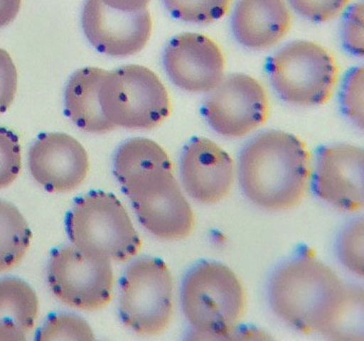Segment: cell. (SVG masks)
Masks as SVG:
<instances>
[{
  "mask_svg": "<svg viewBox=\"0 0 364 341\" xmlns=\"http://www.w3.org/2000/svg\"><path fill=\"white\" fill-rule=\"evenodd\" d=\"M343 113L360 129L363 128V68H354L347 75L341 91Z\"/></svg>",
  "mask_w": 364,
  "mask_h": 341,
  "instance_id": "obj_26",
  "label": "cell"
},
{
  "mask_svg": "<svg viewBox=\"0 0 364 341\" xmlns=\"http://www.w3.org/2000/svg\"><path fill=\"white\" fill-rule=\"evenodd\" d=\"M100 102L107 119L127 129H152L171 111L165 85L142 65H124L107 72L100 85Z\"/></svg>",
  "mask_w": 364,
  "mask_h": 341,
  "instance_id": "obj_5",
  "label": "cell"
},
{
  "mask_svg": "<svg viewBox=\"0 0 364 341\" xmlns=\"http://www.w3.org/2000/svg\"><path fill=\"white\" fill-rule=\"evenodd\" d=\"M21 0H0V28L14 21L21 9Z\"/></svg>",
  "mask_w": 364,
  "mask_h": 341,
  "instance_id": "obj_30",
  "label": "cell"
},
{
  "mask_svg": "<svg viewBox=\"0 0 364 341\" xmlns=\"http://www.w3.org/2000/svg\"><path fill=\"white\" fill-rule=\"evenodd\" d=\"M28 166L35 181L46 191L68 193L86 180L90 159L83 146L63 133L42 134L28 153Z\"/></svg>",
  "mask_w": 364,
  "mask_h": 341,
  "instance_id": "obj_14",
  "label": "cell"
},
{
  "mask_svg": "<svg viewBox=\"0 0 364 341\" xmlns=\"http://www.w3.org/2000/svg\"><path fill=\"white\" fill-rule=\"evenodd\" d=\"M65 228L75 247L110 261L130 260L142 245L129 213L112 193L94 191L78 198Z\"/></svg>",
  "mask_w": 364,
  "mask_h": 341,
  "instance_id": "obj_4",
  "label": "cell"
},
{
  "mask_svg": "<svg viewBox=\"0 0 364 341\" xmlns=\"http://www.w3.org/2000/svg\"><path fill=\"white\" fill-rule=\"evenodd\" d=\"M320 333L332 340H363V291L346 286L321 328Z\"/></svg>",
  "mask_w": 364,
  "mask_h": 341,
  "instance_id": "obj_20",
  "label": "cell"
},
{
  "mask_svg": "<svg viewBox=\"0 0 364 341\" xmlns=\"http://www.w3.org/2000/svg\"><path fill=\"white\" fill-rule=\"evenodd\" d=\"M172 170V163L166 151L154 141L133 139L126 141L117 150L114 173L121 186L151 170Z\"/></svg>",
  "mask_w": 364,
  "mask_h": 341,
  "instance_id": "obj_19",
  "label": "cell"
},
{
  "mask_svg": "<svg viewBox=\"0 0 364 341\" xmlns=\"http://www.w3.org/2000/svg\"><path fill=\"white\" fill-rule=\"evenodd\" d=\"M36 340H93L94 332L86 320L73 313L51 315L38 330Z\"/></svg>",
  "mask_w": 364,
  "mask_h": 341,
  "instance_id": "obj_23",
  "label": "cell"
},
{
  "mask_svg": "<svg viewBox=\"0 0 364 341\" xmlns=\"http://www.w3.org/2000/svg\"><path fill=\"white\" fill-rule=\"evenodd\" d=\"M343 286L332 269L310 254H299L272 274L269 303L275 316L295 330L319 332Z\"/></svg>",
  "mask_w": 364,
  "mask_h": 341,
  "instance_id": "obj_2",
  "label": "cell"
},
{
  "mask_svg": "<svg viewBox=\"0 0 364 341\" xmlns=\"http://www.w3.org/2000/svg\"><path fill=\"white\" fill-rule=\"evenodd\" d=\"M141 224L156 237L175 241L186 238L195 216L172 170H151L122 186Z\"/></svg>",
  "mask_w": 364,
  "mask_h": 341,
  "instance_id": "obj_8",
  "label": "cell"
},
{
  "mask_svg": "<svg viewBox=\"0 0 364 341\" xmlns=\"http://www.w3.org/2000/svg\"><path fill=\"white\" fill-rule=\"evenodd\" d=\"M208 93L203 113L209 126L220 136L239 139L267 120V92L250 75H229Z\"/></svg>",
  "mask_w": 364,
  "mask_h": 341,
  "instance_id": "obj_10",
  "label": "cell"
},
{
  "mask_svg": "<svg viewBox=\"0 0 364 341\" xmlns=\"http://www.w3.org/2000/svg\"><path fill=\"white\" fill-rule=\"evenodd\" d=\"M173 18L192 24H210L228 11L231 0H162Z\"/></svg>",
  "mask_w": 364,
  "mask_h": 341,
  "instance_id": "obj_22",
  "label": "cell"
},
{
  "mask_svg": "<svg viewBox=\"0 0 364 341\" xmlns=\"http://www.w3.org/2000/svg\"><path fill=\"white\" fill-rule=\"evenodd\" d=\"M268 75L281 99L296 107L326 103L338 80V67L327 49L306 40L282 48L270 59Z\"/></svg>",
  "mask_w": 364,
  "mask_h": 341,
  "instance_id": "obj_6",
  "label": "cell"
},
{
  "mask_svg": "<svg viewBox=\"0 0 364 341\" xmlns=\"http://www.w3.org/2000/svg\"><path fill=\"white\" fill-rule=\"evenodd\" d=\"M337 254L341 262L353 274L363 276V220L350 222L337 240Z\"/></svg>",
  "mask_w": 364,
  "mask_h": 341,
  "instance_id": "obj_24",
  "label": "cell"
},
{
  "mask_svg": "<svg viewBox=\"0 0 364 341\" xmlns=\"http://www.w3.org/2000/svg\"><path fill=\"white\" fill-rule=\"evenodd\" d=\"M107 6L122 12L144 11L151 0H102Z\"/></svg>",
  "mask_w": 364,
  "mask_h": 341,
  "instance_id": "obj_31",
  "label": "cell"
},
{
  "mask_svg": "<svg viewBox=\"0 0 364 341\" xmlns=\"http://www.w3.org/2000/svg\"><path fill=\"white\" fill-rule=\"evenodd\" d=\"M364 153L360 147L338 144L318 153L314 175L316 195L341 211L363 207Z\"/></svg>",
  "mask_w": 364,
  "mask_h": 341,
  "instance_id": "obj_13",
  "label": "cell"
},
{
  "mask_svg": "<svg viewBox=\"0 0 364 341\" xmlns=\"http://www.w3.org/2000/svg\"><path fill=\"white\" fill-rule=\"evenodd\" d=\"M342 39L344 48L350 54L363 55V4L357 3L350 6L344 16L342 27Z\"/></svg>",
  "mask_w": 364,
  "mask_h": 341,
  "instance_id": "obj_28",
  "label": "cell"
},
{
  "mask_svg": "<svg viewBox=\"0 0 364 341\" xmlns=\"http://www.w3.org/2000/svg\"><path fill=\"white\" fill-rule=\"evenodd\" d=\"M21 169V147L11 130L0 127V189L6 188L18 178Z\"/></svg>",
  "mask_w": 364,
  "mask_h": 341,
  "instance_id": "obj_25",
  "label": "cell"
},
{
  "mask_svg": "<svg viewBox=\"0 0 364 341\" xmlns=\"http://www.w3.org/2000/svg\"><path fill=\"white\" fill-rule=\"evenodd\" d=\"M81 22L90 44L111 57L139 53L152 33V19L147 9L122 12L109 8L102 0H86Z\"/></svg>",
  "mask_w": 364,
  "mask_h": 341,
  "instance_id": "obj_11",
  "label": "cell"
},
{
  "mask_svg": "<svg viewBox=\"0 0 364 341\" xmlns=\"http://www.w3.org/2000/svg\"><path fill=\"white\" fill-rule=\"evenodd\" d=\"M183 188L195 201L215 205L230 193L235 180L231 156L213 141L196 137L180 158Z\"/></svg>",
  "mask_w": 364,
  "mask_h": 341,
  "instance_id": "obj_15",
  "label": "cell"
},
{
  "mask_svg": "<svg viewBox=\"0 0 364 341\" xmlns=\"http://www.w3.org/2000/svg\"><path fill=\"white\" fill-rule=\"evenodd\" d=\"M183 313L196 333L219 339L232 332L245 311V293L230 269L204 261L190 269L181 287Z\"/></svg>",
  "mask_w": 364,
  "mask_h": 341,
  "instance_id": "obj_3",
  "label": "cell"
},
{
  "mask_svg": "<svg viewBox=\"0 0 364 341\" xmlns=\"http://www.w3.org/2000/svg\"><path fill=\"white\" fill-rule=\"evenodd\" d=\"M107 73L101 68H82L72 75L65 87V113L75 126L88 133L105 134L116 128L100 106V85Z\"/></svg>",
  "mask_w": 364,
  "mask_h": 341,
  "instance_id": "obj_17",
  "label": "cell"
},
{
  "mask_svg": "<svg viewBox=\"0 0 364 341\" xmlns=\"http://www.w3.org/2000/svg\"><path fill=\"white\" fill-rule=\"evenodd\" d=\"M38 298L21 278H0V340H26L35 326Z\"/></svg>",
  "mask_w": 364,
  "mask_h": 341,
  "instance_id": "obj_18",
  "label": "cell"
},
{
  "mask_svg": "<svg viewBox=\"0 0 364 341\" xmlns=\"http://www.w3.org/2000/svg\"><path fill=\"white\" fill-rule=\"evenodd\" d=\"M350 0H288L291 8L313 22H326L339 15Z\"/></svg>",
  "mask_w": 364,
  "mask_h": 341,
  "instance_id": "obj_27",
  "label": "cell"
},
{
  "mask_svg": "<svg viewBox=\"0 0 364 341\" xmlns=\"http://www.w3.org/2000/svg\"><path fill=\"white\" fill-rule=\"evenodd\" d=\"M32 234L24 216L11 202L0 199V272L15 267L27 254Z\"/></svg>",
  "mask_w": 364,
  "mask_h": 341,
  "instance_id": "obj_21",
  "label": "cell"
},
{
  "mask_svg": "<svg viewBox=\"0 0 364 341\" xmlns=\"http://www.w3.org/2000/svg\"><path fill=\"white\" fill-rule=\"evenodd\" d=\"M163 63L172 83L190 93H208L224 78L225 60L221 48L198 33L173 38L164 51Z\"/></svg>",
  "mask_w": 364,
  "mask_h": 341,
  "instance_id": "obj_12",
  "label": "cell"
},
{
  "mask_svg": "<svg viewBox=\"0 0 364 341\" xmlns=\"http://www.w3.org/2000/svg\"><path fill=\"white\" fill-rule=\"evenodd\" d=\"M18 88V72L11 55L0 48V114L11 106Z\"/></svg>",
  "mask_w": 364,
  "mask_h": 341,
  "instance_id": "obj_29",
  "label": "cell"
},
{
  "mask_svg": "<svg viewBox=\"0 0 364 341\" xmlns=\"http://www.w3.org/2000/svg\"><path fill=\"white\" fill-rule=\"evenodd\" d=\"M291 26L284 0H238L232 12V34L245 48L265 50L280 42Z\"/></svg>",
  "mask_w": 364,
  "mask_h": 341,
  "instance_id": "obj_16",
  "label": "cell"
},
{
  "mask_svg": "<svg viewBox=\"0 0 364 341\" xmlns=\"http://www.w3.org/2000/svg\"><path fill=\"white\" fill-rule=\"evenodd\" d=\"M118 311L124 325L141 336L159 335L169 327L173 283L165 262L149 257L131 262L121 280Z\"/></svg>",
  "mask_w": 364,
  "mask_h": 341,
  "instance_id": "obj_7",
  "label": "cell"
},
{
  "mask_svg": "<svg viewBox=\"0 0 364 341\" xmlns=\"http://www.w3.org/2000/svg\"><path fill=\"white\" fill-rule=\"evenodd\" d=\"M238 177L242 193L258 207L287 211L306 195L310 178L309 153L294 134L265 131L242 149Z\"/></svg>",
  "mask_w": 364,
  "mask_h": 341,
  "instance_id": "obj_1",
  "label": "cell"
},
{
  "mask_svg": "<svg viewBox=\"0 0 364 341\" xmlns=\"http://www.w3.org/2000/svg\"><path fill=\"white\" fill-rule=\"evenodd\" d=\"M47 276L52 293L75 309L101 310L112 298L114 274L111 261L87 254L73 244L52 252Z\"/></svg>",
  "mask_w": 364,
  "mask_h": 341,
  "instance_id": "obj_9",
  "label": "cell"
}]
</instances>
